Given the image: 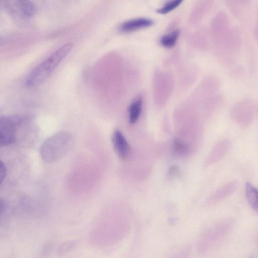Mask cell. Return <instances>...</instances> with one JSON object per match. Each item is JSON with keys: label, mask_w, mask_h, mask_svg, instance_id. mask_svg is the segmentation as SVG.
<instances>
[{"label": "cell", "mask_w": 258, "mask_h": 258, "mask_svg": "<svg viewBox=\"0 0 258 258\" xmlns=\"http://www.w3.org/2000/svg\"><path fill=\"white\" fill-rule=\"evenodd\" d=\"M7 173V169L5 163L0 159V184L4 180Z\"/></svg>", "instance_id": "15"}, {"label": "cell", "mask_w": 258, "mask_h": 258, "mask_svg": "<svg viewBox=\"0 0 258 258\" xmlns=\"http://www.w3.org/2000/svg\"><path fill=\"white\" fill-rule=\"evenodd\" d=\"M234 220L225 219L213 224L201 235L197 245L200 254L207 252L221 241L230 232L234 225Z\"/></svg>", "instance_id": "3"}, {"label": "cell", "mask_w": 258, "mask_h": 258, "mask_svg": "<svg viewBox=\"0 0 258 258\" xmlns=\"http://www.w3.org/2000/svg\"><path fill=\"white\" fill-rule=\"evenodd\" d=\"M142 99L138 98L134 101L128 108L129 122L134 124L138 120L142 110Z\"/></svg>", "instance_id": "8"}, {"label": "cell", "mask_w": 258, "mask_h": 258, "mask_svg": "<svg viewBox=\"0 0 258 258\" xmlns=\"http://www.w3.org/2000/svg\"><path fill=\"white\" fill-rule=\"evenodd\" d=\"M173 147L175 152L181 154L185 153L188 149L187 145L180 140H176L174 141Z\"/></svg>", "instance_id": "13"}, {"label": "cell", "mask_w": 258, "mask_h": 258, "mask_svg": "<svg viewBox=\"0 0 258 258\" xmlns=\"http://www.w3.org/2000/svg\"><path fill=\"white\" fill-rule=\"evenodd\" d=\"M182 3L181 0H173L167 2L164 5L157 10L158 13L167 14L177 7Z\"/></svg>", "instance_id": "12"}, {"label": "cell", "mask_w": 258, "mask_h": 258, "mask_svg": "<svg viewBox=\"0 0 258 258\" xmlns=\"http://www.w3.org/2000/svg\"><path fill=\"white\" fill-rule=\"evenodd\" d=\"M4 209V202L0 199V214L3 211Z\"/></svg>", "instance_id": "16"}, {"label": "cell", "mask_w": 258, "mask_h": 258, "mask_svg": "<svg viewBox=\"0 0 258 258\" xmlns=\"http://www.w3.org/2000/svg\"><path fill=\"white\" fill-rule=\"evenodd\" d=\"M154 24L152 20L140 18L130 20L123 23L119 27L121 32L127 33L151 26Z\"/></svg>", "instance_id": "7"}, {"label": "cell", "mask_w": 258, "mask_h": 258, "mask_svg": "<svg viewBox=\"0 0 258 258\" xmlns=\"http://www.w3.org/2000/svg\"><path fill=\"white\" fill-rule=\"evenodd\" d=\"M72 143L73 137L70 133H56L47 139L41 146V157L46 163L54 162L70 150Z\"/></svg>", "instance_id": "2"}, {"label": "cell", "mask_w": 258, "mask_h": 258, "mask_svg": "<svg viewBox=\"0 0 258 258\" xmlns=\"http://www.w3.org/2000/svg\"><path fill=\"white\" fill-rule=\"evenodd\" d=\"M78 245L76 240H69L62 242L57 249L58 255L62 256L74 250Z\"/></svg>", "instance_id": "11"}, {"label": "cell", "mask_w": 258, "mask_h": 258, "mask_svg": "<svg viewBox=\"0 0 258 258\" xmlns=\"http://www.w3.org/2000/svg\"><path fill=\"white\" fill-rule=\"evenodd\" d=\"M112 142L115 151L119 157L126 159L130 153V145L122 133L118 130H115L112 137Z\"/></svg>", "instance_id": "5"}, {"label": "cell", "mask_w": 258, "mask_h": 258, "mask_svg": "<svg viewBox=\"0 0 258 258\" xmlns=\"http://www.w3.org/2000/svg\"><path fill=\"white\" fill-rule=\"evenodd\" d=\"M245 193L249 205L253 210L257 212L258 209V201L257 191L256 189L250 183H247L245 187Z\"/></svg>", "instance_id": "9"}, {"label": "cell", "mask_w": 258, "mask_h": 258, "mask_svg": "<svg viewBox=\"0 0 258 258\" xmlns=\"http://www.w3.org/2000/svg\"><path fill=\"white\" fill-rule=\"evenodd\" d=\"M8 4L15 14L25 18L33 16L36 11L34 4L29 1H18Z\"/></svg>", "instance_id": "6"}, {"label": "cell", "mask_w": 258, "mask_h": 258, "mask_svg": "<svg viewBox=\"0 0 258 258\" xmlns=\"http://www.w3.org/2000/svg\"><path fill=\"white\" fill-rule=\"evenodd\" d=\"M179 32L175 30L163 36L160 39V43L167 48H171L175 45L179 36Z\"/></svg>", "instance_id": "10"}, {"label": "cell", "mask_w": 258, "mask_h": 258, "mask_svg": "<svg viewBox=\"0 0 258 258\" xmlns=\"http://www.w3.org/2000/svg\"><path fill=\"white\" fill-rule=\"evenodd\" d=\"M73 46L72 43L64 44L40 62L27 77L26 86L31 88L41 84L69 53Z\"/></svg>", "instance_id": "1"}, {"label": "cell", "mask_w": 258, "mask_h": 258, "mask_svg": "<svg viewBox=\"0 0 258 258\" xmlns=\"http://www.w3.org/2000/svg\"><path fill=\"white\" fill-rule=\"evenodd\" d=\"M191 252V247L187 245L174 254L170 258H188Z\"/></svg>", "instance_id": "14"}, {"label": "cell", "mask_w": 258, "mask_h": 258, "mask_svg": "<svg viewBox=\"0 0 258 258\" xmlns=\"http://www.w3.org/2000/svg\"><path fill=\"white\" fill-rule=\"evenodd\" d=\"M23 119V116L18 115L0 117V147L16 142L18 126Z\"/></svg>", "instance_id": "4"}]
</instances>
